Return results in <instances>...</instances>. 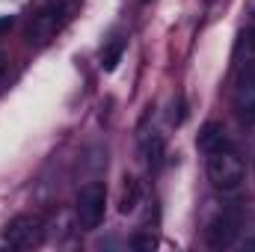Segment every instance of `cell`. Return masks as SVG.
Wrapping results in <instances>:
<instances>
[{
  "label": "cell",
  "instance_id": "6da1fadb",
  "mask_svg": "<svg viewBox=\"0 0 255 252\" xmlns=\"http://www.w3.org/2000/svg\"><path fill=\"white\" fill-rule=\"evenodd\" d=\"M235 107L241 116H255V24L244 33L241 51H238V68H235V89H232Z\"/></svg>",
  "mask_w": 255,
  "mask_h": 252
},
{
  "label": "cell",
  "instance_id": "7a4b0ae2",
  "mask_svg": "<svg viewBox=\"0 0 255 252\" xmlns=\"http://www.w3.org/2000/svg\"><path fill=\"white\" fill-rule=\"evenodd\" d=\"M74 0H48L30 21L27 27V42L33 48H45L48 42L57 39V33L65 27V21L71 18Z\"/></svg>",
  "mask_w": 255,
  "mask_h": 252
},
{
  "label": "cell",
  "instance_id": "3957f363",
  "mask_svg": "<svg viewBox=\"0 0 255 252\" xmlns=\"http://www.w3.org/2000/svg\"><path fill=\"white\" fill-rule=\"evenodd\" d=\"M205 169H208L211 184L217 190H223V193H235V190H241V184H244V160H241V154L232 145L229 148L208 151Z\"/></svg>",
  "mask_w": 255,
  "mask_h": 252
},
{
  "label": "cell",
  "instance_id": "277c9868",
  "mask_svg": "<svg viewBox=\"0 0 255 252\" xmlns=\"http://www.w3.org/2000/svg\"><path fill=\"white\" fill-rule=\"evenodd\" d=\"M104 214H107V190H104V184L101 181L83 184L80 193H77V202H74L77 226L83 232H95L104 223Z\"/></svg>",
  "mask_w": 255,
  "mask_h": 252
},
{
  "label": "cell",
  "instance_id": "5b68a950",
  "mask_svg": "<svg viewBox=\"0 0 255 252\" xmlns=\"http://www.w3.org/2000/svg\"><path fill=\"white\" fill-rule=\"evenodd\" d=\"M3 241L15 250H30L42 241V220L33 214H18L3 226Z\"/></svg>",
  "mask_w": 255,
  "mask_h": 252
},
{
  "label": "cell",
  "instance_id": "8992f818",
  "mask_svg": "<svg viewBox=\"0 0 255 252\" xmlns=\"http://www.w3.org/2000/svg\"><path fill=\"white\" fill-rule=\"evenodd\" d=\"M238 235H241V214H238V211H223V214L208 226L205 241H208L211 250H226V247H232V244L238 241Z\"/></svg>",
  "mask_w": 255,
  "mask_h": 252
},
{
  "label": "cell",
  "instance_id": "52a82bcc",
  "mask_svg": "<svg viewBox=\"0 0 255 252\" xmlns=\"http://www.w3.org/2000/svg\"><path fill=\"white\" fill-rule=\"evenodd\" d=\"M232 145V139H229V133H226V127L220 125V122H208V125L202 127V133H199V148L208 154V151H217V148H229Z\"/></svg>",
  "mask_w": 255,
  "mask_h": 252
},
{
  "label": "cell",
  "instance_id": "ba28073f",
  "mask_svg": "<svg viewBox=\"0 0 255 252\" xmlns=\"http://www.w3.org/2000/svg\"><path fill=\"white\" fill-rule=\"evenodd\" d=\"M122 51H125V39H113V45L104 51V68H107V71L116 68V63L122 60Z\"/></svg>",
  "mask_w": 255,
  "mask_h": 252
},
{
  "label": "cell",
  "instance_id": "9c48e42d",
  "mask_svg": "<svg viewBox=\"0 0 255 252\" xmlns=\"http://www.w3.org/2000/svg\"><path fill=\"white\" fill-rule=\"evenodd\" d=\"M133 202H136V184L128 178V187H125V196H122V214H128L130 208H133Z\"/></svg>",
  "mask_w": 255,
  "mask_h": 252
},
{
  "label": "cell",
  "instance_id": "30bf717a",
  "mask_svg": "<svg viewBox=\"0 0 255 252\" xmlns=\"http://www.w3.org/2000/svg\"><path fill=\"white\" fill-rule=\"evenodd\" d=\"M12 24H15V21H12V15H0V39L12 30Z\"/></svg>",
  "mask_w": 255,
  "mask_h": 252
},
{
  "label": "cell",
  "instance_id": "8fae6325",
  "mask_svg": "<svg viewBox=\"0 0 255 252\" xmlns=\"http://www.w3.org/2000/svg\"><path fill=\"white\" fill-rule=\"evenodd\" d=\"M133 247H136V250H151L154 241H151V238H133Z\"/></svg>",
  "mask_w": 255,
  "mask_h": 252
},
{
  "label": "cell",
  "instance_id": "7c38bea8",
  "mask_svg": "<svg viewBox=\"0 0 255 252\" xmlns=\"http://www.w3.org/2000/svg\"><path fill=\"white\" fill-rule=\"evenodd\" d=\"M3 68H6V54L0 51V74H3Z\"/></svg>",
  "mask_w": 255,
  "mask_h": 252
},
{
  "label": "cell",
  "instance_id": "4fadbf2b",
  "mask_svg": "<svg viewBox=\"0 0 255 252\" xmlns=\"http://www.w3.org/2000/svg\"><path fill=\"white\" fill-rule=\"evenodd\" d=\"M247 9H250V15L255 18V0H250V3H247Z\"/></svg>",
  "mask_w": 255,
  "mask_h": 252
},
{
  "label": "cell",
  "instance_id": "5bb4252c",
  "mask_svg": "<svg viewBox=\"0 0 255 252\" xmlns=\"http://www.w3.org/2000/svg\"><path fill=\"white\" fill-rule=\"evenodd\" d=\"M247 247H250V250H255V238H253V241H250V244H247Z\"/></svg>",
  "mask_w": 255,
  "mask_h": 252
},
{
  "label": "cell",
  "instance_id": "9a60e30c",
  "mask_svg": "<svg viewBox=\"0 0 255 252\" xmlns=\"http://www.w3.org/2000/svg\"><path fill=\"white\" fill-rule=\"evenodd\" d=\"M142 3H148V0H142Z\"/></svg>",
  "mask_w": 255,
  "mask_h": 252
}]
</instances>
